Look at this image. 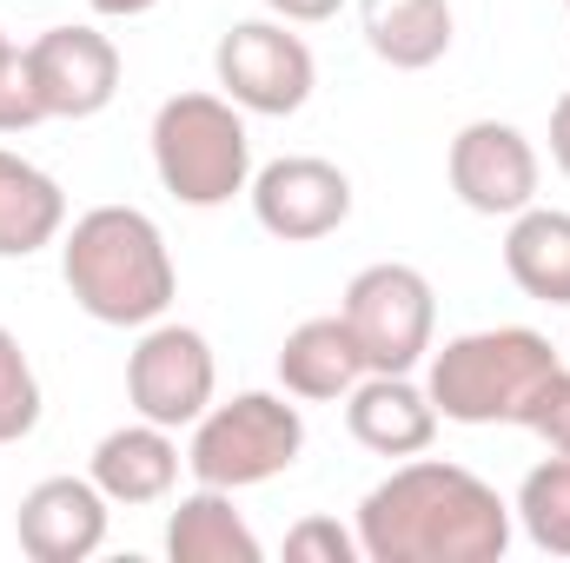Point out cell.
<instances>
[{
    "instance_id": "18",
    "label": "cell",
    "mask_w": 570,
    "mask_h": 563,
    "mask_svg": "<svg viewBox=\"0 0 570 563\" xmlns=\"http://www.w3.org/2000/svg\"><path fill=\"white\" fill-rule=\"evenodd\" d=\"M365 47L392 73H425L451 53V0H358Z\"/></svg>"
},
{
    "instance_id": "24",
    "label": "cell",
    "mask_w": 570,
    "mask_h": 563,
    "mask_svg": "<svg viewBox=\"0 0 570 563\" xmlns=\"http://www.w3.org/2000/svg\"><path fill=\"white\" fill-rule=\"evenodd\" d=\"M524 431H538L551 451H570V365H558V372L544 378V392H538L531 412H524Z\"/></svg>"
},
{
    "instance_id": "16",
    "label": "cell",
    "mask_w": 570,
    "mask_h": 563,
    "mask_svg": "<svg viewBox=\"0 0 570 563\" xmlns=\"http://www.w3.org/2000/svg\"><path fill=\"white\" fill-rule=\"evenodd\" d=\"M67 233V192L47 166L0 146V259H33Z\"/></svg>"
},
{
    "instance_id": "25",
    "label": "cell",
    "mask_w": 570,
    "mask_h": 563,
    "mask_svg": "<svg viewBox=\"0 0 570 563\" xmlns=\"http://www.w3.org/2000/svg\"><path fill=\"white\" fill-rule=\"evenodd\" d=\"M345 0H266V13L273 20H292V27H318V20H332Z\"/></svg>"
},
{
    "instance_id": "6",
    "label": "cell",
    "mask_w": 570,
    "mask_h": 563,
    "mask_svg": "<svg viewBox=\"0 0 570 563\" xmlns=\"http://www.w3.org/2000/svg\"><path fill=\"white\" fill-rule=\"evenodd\" d=\"M338 318L352 325L365 372H419L431 358V338H438V292L419 266L379 259L345 285Z\"/></svg>"
},
{
    "instance_id": "8",
    "label": "cell",
    "mask_w": 570,
    "mask_h": 563,
    "mask_svg": "<svg viewBox=\"0 0 570 563\" xmlns=\"http://www.w3.org/2000/svg\"><path fill=\"white\" fill-rule=\"evenodd\" d=\"M219 392V365H213V345L199 325H173V318H153L140 332V345L127 352V405L146 424H166V431H186V424L206 418Z\"/></svg>"
},
{
    "instance_id": "27",
    "label": "cell",
    "mask_w": 570,
    "mask_h": 563,
    "mask_svg": "<svg viewBox=\"0 0 570 563\" xmlns=\"http://www.w3.org/2000/svg\"><path fill=\"white\" fill-rule=\"evenodd\" d=\"M94 13H107V20H140V13H153L159 0H87Z\"/></svg>"
},
{
    "instance_id": "4",
    "label": "cell",
    "mask_w": 570,
    "mask_h": 563,
    "mask_svg": "<svg viewBox=\"0 0 570 563\" xmlns=\"http://www.w3.org/2000/svg\"><path fill=\"white\" fill-rule=\"evenodd\" d=\"M153 172L193 213L233 206L253 186L246 113L226 93H173V100H159V113H153Z\"/></svg>"
},
{
    "instance_id": "7",
    "label": "cell",
    "mask_w": 570,
    "mask_h": 563,
    "mask_svg": "<svg viewBox=\"0 0 570 563\" xmlns=\"http://www.w3.org/2000/svg\"><path fill=\"white\" fill-rule=\"evenodd\" d=\"M213 80L239 113L292 120L318 87V60L292 33V20H233L213 47Z\"/></svg>"
},
{
    "instance_id": "1",
    "label": "cell",
    "mask_w": 570,
    "mask_h": 563,
    "mask_svg": "<svg viewBox=\"0 0 570 563\" xmlns=\"http://www.w3.org/2000/svg\"><path fill=\"white\" fill-rule=\"evenodd\" d=\"M365 563H498L511 551V504L464 464L405 457L358 497Z\"/></svg>"
},
{
    "instance_id": "20",
    "label": "cell",
    "mask_w": 570,
    "mask_h": 563,
    "mask_svg": "<svg viewBox=\"0 0 570 563\" xmlns=\"http://www.w3.org/2000/svg\"><path fill=\"white\" fill-rule=\"evenodd\" d=\"M511 517L524 524V537L544 557H570V451H558V457H544V464L524 471Z\"/></svg>"
},
{
    "instance_id": "5",
    "label": "cell",
    "mask_w": 570,
    "mask_h": 563,
    "mask_svg": "<svg viewBox=\"0 0 570 563\" xmlns=\"http://www.w3.org/2000/svg\"><path fill=\"white\" fill-rule=\"evenodd\" d=\"M305 451V412L285 405V392H239L226 405H206L186 444V471L213 491H253L273 484Z\"/></svg>"
},
{
    "instance_id": "9",
    "label": "cell",
    "mask_w": 570,
    "mask_h": 563,
    "mask_svg": "<svg viewBox=\"0 0 570 563\" xmlns=\"http://www.w3.org/2000/svg\"><path fill=\"white\" fill-rule=\"evenodd\" d=\"M444 179H451V192H458L464 213H478V219H511V213L538 206L544 159H538V146L524 140L511 120H471V127L451 134Z\"/></svg>"
},
{
    "instance_id": "12",
    "label": "cell",
    "mask_w": 570,
    "mask_h": 563,
    "mask_svg": "<svg viewBox=\"0 0 570 563\" xmlns=\"http://www.w3.org/2000/svg\"><path fill=\"white\" fill-rule=\"evenodd\" d=\"M13 537L33 563H87L107 544V491L94 477H40L13 511Z\"/></svg>"
},
{
    "instance_id": "21",
    "label": "cell",
    "mask_w": 570,
    "mask_h": 563,
    "mask_svg": "<svg viewBox=\"0 0 570 563\" xmlns=\"http://www.w3.org/2000/svg\"><path fill=\"white\" fill-rule=\"evenodd\" d=\"M33 424H40V378H33V358H27V345L0 325V444L33 437Z\"/></svg>"
},
{
    "instance_id": "23",
    "label": "cell",
    "mask_w": 570,
    "mask_h": 563,
    "mask_svg": "<svg viewBox=\"0 0 570 563\" xmlns=\"http://www.w3.org/2000/svg\"><path fill=\"white\" fill-rule=\"evenodd\" d=\"M285 557L292 563H358V531H345V524H332V517H305V524H292L285 531Z\"/></svg>"
},
{
    "instance_id": "15",
    "label": "cell",
    "mask_w": 570,
    "mask_h": 563,
    "mask_svg": "<svg viewBox=\"0 0 570 563\" xmlns=\"http://www.w3.org/2000/svg\"><path fill=\"white\" fill-rule=\"evenodd\" d=\"M365 378V352L352 338V325L332 312V318H305L292 325L279 345V385L285 398H305V405H332L345 398L352 385Z\"/></svg>"
},
{
    "instance_id": "26",
    "label": "cell",
    "mask_w": 570,
    "mask_h": 563,
    "mask_svg": "<svg viewBox=\"0 0 570 563\" xmlns=\"http://www.w3.org/2000/svg\"><path fill=\"white\" fill-rule=\"evenodd\" d=\"M551 166L570 179V93H558V107H551Z\"/></svg>"
},
{
    "instance_id": "3",
    "label": "cell",
    "mask_w": 570,
    "mask_h": 563,
    "mask_svg": "<svg viewBox=\"0 0 570 563\" xmlns=\"http://www.w3.org/2000/svg\"><path fill=\"white\" fill-rule=\"evenodd\" d=\"M558 345L531 325H484L431 345L425 358V392L444 424H524L531 398L558 372Z\"/></svg>"
},
{
    "instance_id": "14",
    "label": "cell",
    "mask_w": 570,
    "mask_h": 563,
    "mask_svg": "<svg viewBox=\"0 0 570 563\" xmlns=\"http://www.w3.org/2000/svg\"><path fill=\"white\" fill-rule=\"evenodd\" d=\"M179 464H186V451L173 444V431L140 418V424L107 431V437L94 444L87 477L107 491V504H159V497H173Z\"/></svg>"
},
{
    "instance_id": "11",
    "label": "cell",
    "mask_w": 570,
    "mask_h": 563,
    "mask_svg": "<svg viewBox=\"0 0 570 563\" xmlns=\"http://www.w3.org/2000/svg\"><path fill=\"white\" fill-rule=\"evenodd\" d=\"M246 199H253V219L285 246L332 239L352 219V179H345V166H332L318 152H285L273 166H259Z\"/></svg>"
},
{
    "instance_id": "2",
    "label": "cell",
    "mask_w": 570,
    "mask_h": 563,
    "mask_svg": "<svg viewBox=\"0 0 570 563\" xmlns=\"http://www.w3.org/2000/svg\"><path fill=\"white\" fill-rule=\"evenodd\" d=\"M60 279H67L73 305L94 325H120V332H146L179 298L166 233L146 219L140 206H94V213H80L60 233Z\"/></svg>"
},
{
    "instance_id": "10",
    "label": "cell",
    "mask_w": 570,
    "mask_h": 563,
    "mask_svg": "<svg viewBox=\"0 0 570 563\" xmlns=\"http://www.w3.org/2000/svg\"><path fill=\"white\" fill-rule=\"evenodd\" d=\"M27 80L40 120H94L120 93V47L100 27H47L27 40Z\"/></svg>"
},
{
    "instance_id": "28",
    "label": "cell",
    "mask_w": 570,
    "mask_h": 563,
    "mask_svg": "<svg viewBox=\"0 0 570 563\" xmlns=\"http://www.w3.org/2000/svg\"><path fill=\"white\" fill-rule=\"evenodd\" d=\"M564 7H570V0H564Z\"/></svg>"
},
{
    "instance_id": "19",
    "label": "cell",
    "mask_w": 570,
    "mask_h": 563,
    "mask_svg": "<svg viewBox=\"0 0 570 563\" xmlns=\"http://www.w3.org/2000/svg\"><path fill=\"white\" fill-rule=\"evenodd\" d=\"M504 273L538 305H570V213L524 206L504 233Z\"/></svg>"
},
{
    "instance_id": "17",
    "label": "cell",
    "mask_w": 570,
    "mask_h": 563,
    "mask_svg": "<svg viewBox=\"0 0 570 563\" xmlns=\"http://www.w3.org/2000/svg\"><path fill=\"white\" fill-rule=\"evenodd\" d=\"M166 557L173 563H259L266 544H259L253 524L239 517L233 491L199 484V491H186V497L173 504V517H166Z\"/></svg>"
},
{
    "instance_id": "22",
    "label": "cell",
    "mask_w": 570,
    "mask_h": 563,
    "mask_svg": "<svg viewBox=\"0 0 570 563\" xmlns=\"http://www.w3.org/2000/svg\"><path fill=\"white\" fill-rule=\"evenodd\" d=\"M40 127V100H33V80H27V47L7 40L0 27V134H27Z\"/></svg>"
},
{
    "instance_id": "13",
    "label": "cell",
    "mask_w": 570,
    "mask_h": 563,
    "mask_svg": "<svg viewBox=\"0 0 570 563\" xmlns=\"http://www.w3.org/2000/svg\"><path fill=\"white\" fill-rule=\"evenodd\" d=\"M438 405L425 385H412V372H365L345 392V431L372 451V457H419L438 437Z\"/></svg>"
}]
</instances>
